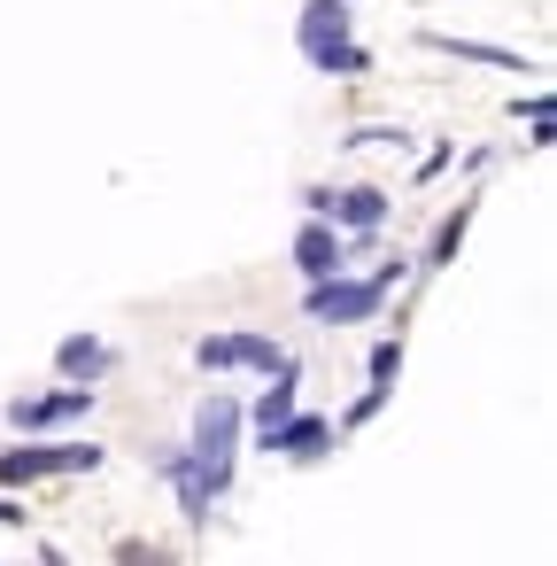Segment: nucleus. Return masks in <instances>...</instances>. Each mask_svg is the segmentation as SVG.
Returning a JSON list of instances; mask_svg holds the SVG:
<instances>
[{
  "label": "nucleus",
  "mask_w": 557,
  "mask_h": 566,
  "mask_svg": "<svg viewBox=\"0 0 557 566\" xmlns=\"http://www.w3.org/2000/svg\"><path fill=\"white\" fill-rule=\"evenodd\" d=\"M395 373H403V342H380V350H371V380H380V388H388Z\"/></svg>",
  "instance_id": "f8f14e48"
},
{
  "label": "nucleus",
  "mask_w": 557,
  "mask_h": 566,
  "mask_svg": "<svg viewBox=\"0 0 557 566\" xmlns=\"http://www.w3.org/2000/svg\"><path fill=\"white\" fill-rule=\"evenodd\" d=\"M194 357L210 373H271V365H287V350H278L271 334H202Z\"/></svg>",
  "instance_id": "20e7f679"
},
{
  "label": "nucleus",
  "mask_w": 557,
  "mask_h": 566,
  "mask_svg": "<svg viewBox=\"0 0 557 566\" xmlns=\"http://www.w3.org/2000/svg\"><path fill=\"white\" fill-rule=\"evenodd\" d=\"M102 443H32V450H0V481H47V473H93Z\"/></svg>",
  "instance_id": "7ed1b4c3"
},
{
  "label": "nucleus",
  "mask_w": 557,
  "mask_h": 566,
  "mask_svg": "<svg viewBox=\"0 0 557 566\" xmlns=\"http://www.w3.org/2000/svg\"><path fill=\"white\" fill-rule=\"evenodd\" d=\"M310 210H318V217H333L341 233H371V225H388V194H380V187H348V194L310 187Z\"/></svg>",
  "instance_id": "39448f33"
},
{
  "label": "nucleus",
  "mask_w": 557,
  "mask_h": 566,
  "mask_svg": "<svg viewBox=\"0 0 557 566\" xmlns=\"http://www.w3.org/2000/svg\"><path fill=\"white\" fill-rule=\"evenodd\" d=\"M85 403H93V388L85 380H70V388H55V396H24V403H9V427H55V420H78L85 412Z\"/></svg>",
  "instance_id": "0eeeda50"
},
{
  "label": "nucleus",
  "mask_w": 557,
  "mask_h": 566,
  "mask_svg": "<svg viewBox=\"0 0 557 566\" xmlns=\"http://www.w3.org/2000/svg\"><path fill=\"white\" fill-rule=\"evenodd\" d=\"M464 217H473V210H457V217H449V225L434 233V257H426V264H441V257H457V240H464Z\"/></svg>",
  "instance_id": "9b49d317"
},
{
  "label": "nucleus",
  "mask_w": 557,
  "mask_h": 566,
  "mask_svg": "<svg viewBox=\"0 0 557 566\" xmlns=\"http://www.w3.org/2000/svg\"><path fill=\"white\" fill-rule=\"evenodd\" d=\"M303 55L318 70H364V55L348 47V0H310L303 9Z\"/></svg>",
  "instance_id": "f03ea898"
},
{
  "label": "nucleus",
  "mask_w": 557,
  "mask_h": 566,
  "mask_svg": "<svg viewBox=\"0 0 557 566\" xmlns=\"http://www.w3.org/2000/svg\"><path fill=\"white\" fill-rule=\"evenodd\" d=\"M287 412H295V357H287V365H271V388L256 396V412H248V420H256V435H263V427H278Z\"/></svg>",
  "instance_id": "9d476101"
},
{
  "label": "nucleus",
  "mask_w": 557,
  "mask_h": 566,
  "mask_svg": "<svg viewBox=\"0 0 557 566\" xmlns=\"http://www.w3.org/2000/svg\"><path fill=\"white\" fill-rule=\"evenodd\" d=\"M333 443V420H310V412H287L278 427H263V450H278V458H318Z\"/></svg>",
  "instance_id": "6e6552de"
},
{
  "label": "nucleus",
  "mask_w": 557,
  "mask_h": 566,
  "mask_svg": "<svg viewBox=\"0 0 557 566\" xmlns=\"http://www.w3.org/2000/svg\"><path fill=\"white\" fill-rule=\"evenodd\" d=\"M109 365H117V350H109L102 334H70V342L55 350V373H62V380H85V388L102 380Z\"/></svg>",
  "instance_id": "1a4fd4ad"
},
{
  "label": "nucleus",
  "mask_w": 557,
  "mask_h": 566,
  "mask_svg": "<svg viewBox=\"0 0 557 566\" xmlns=\"http://www.w3.org/2000/svg\"><path fill=\"white\" fill-rule=\"evenodd\" d=\"M380 303H388L380 272H371V280H348V272L310 280V318H318V327H356V318H380Z\"/></svg>",
  "instance_id": "f257e3e1"
},
{
  "label": "nucleus",
  "mask_w": 557,
  "mask_h": 566,
  "mask_svg": "<svg viewBox=\"0 0 557 566\" xmlns=\"http://www.w3.org/2000/svg\"><path fill=\"white\" fill-rule=\"evenodd\" d=\"M0 528H24V505H9V497H0Z\"/></svg>",
  "instance_id": "ddd939ff"
},
{
  "label": "nucleus",
  "mask_w": 557,
  "mask_h": 566,
  "mask_svg": "<svg viewBox=\"0 0 557 566\" xmlns=\"http://www.w3.org/2000/svg\"><path fill=\"white\" fill-rule=\"evenodd\" d=\"M295 264H303V280L348 272V249H341V225H333V217H310V225L295 233Z\"/></svg>",
  "instance_id": "423d86ee"
}]
</instances>
